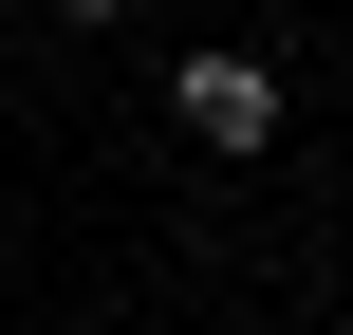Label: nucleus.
<instances>
[{
    "mask_svg": "<svg viewBox=\"0 0 353 335\" xmlns=\"http://www.w3.org/2000/svg\"><path fill=\"white\" fill-rule=\"evenodd\" d=\"M56 19H130V0H56Z\"/></svg>",
    "mask_w": 353,
    "mask_h": 335,
    "instance_id": "2",
    "label": "nucleus"
},
{
    "mask_svg": "<svg viewBox=\"0 0 353 335\" xmlns=\"http://www.w3.org/2000/svg\"><path fill=\"white\" fill-rule=\"evenodd\" d=\"M168 112H186V131H205V149H279V75H261V56H242V37H205V56H186V75H168Z\"/></svg>",
    "mask_w": 353,
    "mask_h": 335,
    "instance_id": "1",
    "label": "nucleus"
}]
</instances>
